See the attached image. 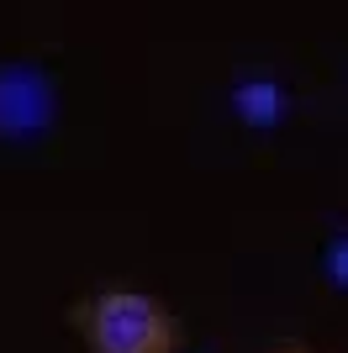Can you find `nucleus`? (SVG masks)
<instances>
[{"label":"nucleus","instance_id":"nucleus-4","mask_svg":"<svg viewBox=\"0 0 348 353\" xmlns=\"http://www.w3.org/2000/svg\"><path fill=\"white\" fill-rule=\"evenodd\" d=\"M322 280L333 285V290H348V232H338L322 248Z\"/></svg>","mask_w":348,"mask_h":353},{"label":"nucleus","instance_id":"nucleus-2","mask_svg":"<svg viewBox=\"0 0 348 353\" xmlns=\"http://www.w3.org/2000/svg\"><path fill=\"white\" fill-rule=\"evenodd\" d=\"M58 90L37 63H0V137L6 143H37L53 132Z\"/></svg>","mask_w":348,"mask_h":353},{"label":"nucleus","instance_id":"nucleus-3","mask_svg":"<svg viewBox=\"0 0 348 353\" xmlns=\"http://www.w3.org/2000/svg\"><path fill=\"white\" fill-rule=\"evenodd\" d=\"M232 117L243 127H253V132H275L290 117V90L275 74H248V79L232 85Z\"/></svg>","mask_w":348,"mask_h":353},{"label":"nucleus","instance_id":"nucleus-1","mask_svg":"<svg viewBox=\"0 0 348 353\" xmlns=\"http://www.w3.org/2000/svg\"><path fill=\"white\" fill-rule=\"evenodd\" d=\"M90 353H180V322L143 290H106L85 311Z\"/></svg>","mask_w":348,"mask_h":353},{"label":"nucleus","instance_id":"nucleus-5","mask_svg":"<svg viewBox=\"0 0 348 353\" xmlns=\"http://www.w3.org/2000/svg\"><path fill=\"white\" fill-rule=\"evenodd\" d=\"M280 353H301V348H280Z\"/></svg>","mask_w":348,"mask_h":353}]
</instances>
